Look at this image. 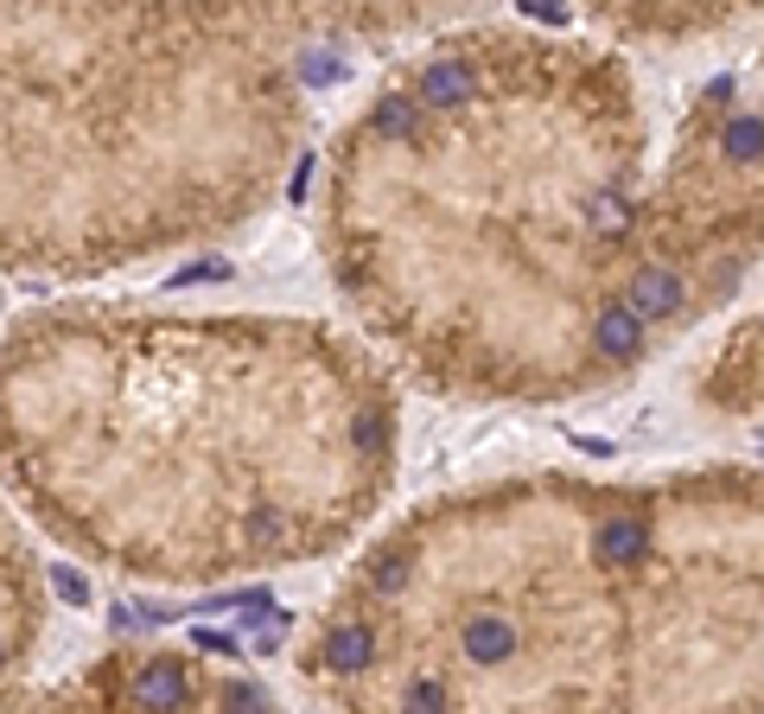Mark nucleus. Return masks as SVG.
<instances>
[{
  "label": "nucleus",
  "mask_w": 764,
  "mask_h": 714,
  "mask_svg": "<svg viewBox=\"0 0 764 714\" xmlns=\"http://www.w3.org/2000/svg\"><path fill=\"white\" fill-rule=\"evenodd\" d=\"M38 619H45V594H38V567L20 542V529L0 504V695L7 682L33 664L38 644Z\"/></svg>",
  "instance_id": "obj_3"
},
{
  "label": "nucleus",
  "mask_w": 764,
  "mask_h": 714,
  "mask_svg": "<svg viewBox=\"0 0 764 714\" xmlns=\"http://www.w3.org/2000/svg\"><path fill=\"white\" fill-rule=\"evenodd\" d=\"M401 702H408V709H446V682H439V677H414L408 689H401Z\"/></svg>",
  "instance_id": "obj_14"
},
{
  "label": "nucleus",
  "mask_w": 764,
  "mask_h": 714,
  "mask_svg": "<svg viewBox=\"0 0 764 714\" xmlns=\"http://www.w3.org/2000/svg\"><path fill=\"white\" fill-rule=\"evenodd\" d=\"M624 301H631V313H637V319H675V313H682V301H689V281H682L675 268L650 262V268H637V274H631Z\"/></svg>",
  "instance_id": "obj_7"
},
{
  "label": "nucleus",
  "mask_w": 764,
  "mask_h": 714,
  "mask_svg": "<svg viewBox=\"0 0 764 714\" xmlns=\"http://www.w3.org/2000/svg\"><path fill=\"white\" fill-rule=\"evenodd\" d=\"M313 657V677H331V682H357L376 670V657H383V639H376V625L369 619H331L326 632H319V644L306 651Z\"/></svg>",
  "instance_id": "obj_4"
},
{
  "label": "nucleus",
  "mask_w": 764,
  "mask_h": 714,
  "mask_svg": "<svg viewBox=\"0 0 764 714\" xmlns=\"http://www.w3.org/2000/svg\"><path fill=\"white\" fill-rule=\"evenodd\" d=\"M516 651H522V632H516V619L497 612V606H484V612H472V619L459 625V657H466L472 670H497V664H509Z\"/></svg>",
  "instance_id": "obj_5"
},
{
  "label": "nucleus",
  "mask_w": 764,
  "mask_h": 714,
  "mask_svg": "<svg viewBox=\"0 0 764 714\" xmlns=\"http://www.w3.org/2000/svg\"><path fill=\"white\" fill-rule=\"evenodd\" d=\"M720 153H727L732 166L764 160V115H732L727 128H720Z\"/></svg>",
  "instance_id": "obj_12"
},
{
  "label": "nucleus",
  "mask_w": 764,
  "mask_h": 714,
  "mask_svg": "<svg viewBox=\"0 0 764 714\" xmlns=\"http://www.w3.org/2000/svg\"><path fill=\"white\" fill-rule=\"evenodd\" d=\"M351 414L319 344L243 319L33 313L0 339V485L64 549L146 581L306 562Z\"/></svg>",
  "instance_id": "obj_1"
},
{
  "label": "nucleus",
  "mask_w": 764,
  "mask_h": 714,
  "mask_svg": "<svg viewBox=\"0 0 764 714\" xmlns=\"http://www.w3.org/2000/svg\"><path fill=\"white\" fill-rule=\"evenodd\" d=\"M414 128H421V96H383L376 109H369V134L389 148V141H414Z\"/></svg>",
  "instance_id": "obj_11"
},
{
  "label": "nucleus",
  "mask_w": 764,
  "mask_h": 714,
  "mask_svg": "<svg viewBox=\"0 0 764 714\" xmlns=\"http://www.w3.org/2000/svg\"><path fill=\"white\" fill-rule=\"evenodd\" d=\"M522 13L542 20V26H567V7H561V0H522Z\"/></svg>",
  "instance_id": "obj_15"
},
{
  "label": "nucleus",
  "mask_w": 764,
  "mask_h": 714,
  "mask_svg": "<svg viewBox=\"0 0 764 714\" xmlns=\"http://www.w3.org/2000/svg\"><path fill=\"white\" fill-rule=\"evenodd\" d=\"M421 109H466L478 96V71L466 65V58H439V65H427L421 71Z\"/></svg>",
  "instance_id": "obj_8"
},
{
  "label": "nucleus",
  "mask_w": 764,
  "mask_h": 714,
  "mask_svg": "<svg viewBox=\"0 0 764 714\" xmlns=\"http://www.w3.org/2000/svg\"><path fill=\"white\" fill-rule=\"evenodd\" d=\"M191 115L179 58L103 0H0V268L71 274L160 243L204 204L166 166Z\"/></svg>",
  "instance_id": "obj_2"
},
{
  "label": "nucleus",
  "mask_w": 764,
  "mask_h": 714,
  "mask_svg": "<svg viewBox=\"0 0 764 714\" xmlns=\"http://www.w3.org/2000/svg\"><path fill=\"white\" fill-rule=\"evenodd\" d=\"M408 574H414V562H408V555H383V562L369 567V587H376L383 600H396L401 587H408Z\"/></svg>",
  "instance_id": "obj_13"
},
{
  "label": "nucleus",
  "mask_w": 764,
  "mask_h": 714,
  "mask_svg": "<svg viewBox=\"0 0 764 714\" xmlns=\"http://www.w3.org/2000/svg\"><path fill=\"white\" fill-rule=\"evenodd\" d=\"M644 549H650V529L637 524V517H612V524H599V536H592L599 567H637Z\"/></svg>",
  "instance_id": "obj_10"
},
{
  "label": "nucleus",
  "mask_w": 764,
  "mask_h": 714,
  "mask_svg": "<svg viewBox=\"0 0 764 714\" xmlns=\"http://www.w3.org/2000/svg\"><path fill=\"white\" fill-rule=\"evenodd\" d=\"M128 702L134 709H179L191 702V670H185V657H146L134 682H128Z\"/></svg>",
  "instance_id": "obj_6"
},
{
  "label": "nucleus",
  "mask_w": 764,
  "mask_h": 714,
  "mask_svg": "<svg viewBox=\"0 0 764 714\" xmlns=\"http://www.w3.org/2000/svg\"><path fill=\"white\" fill-rule=\"evenodd\" d=\"M592 351H606L612 364H631L644 351V319L631 313V301H606L592 319Z\"/></svg>",
  "instance_id": "obj_9"
}]
</instances>
